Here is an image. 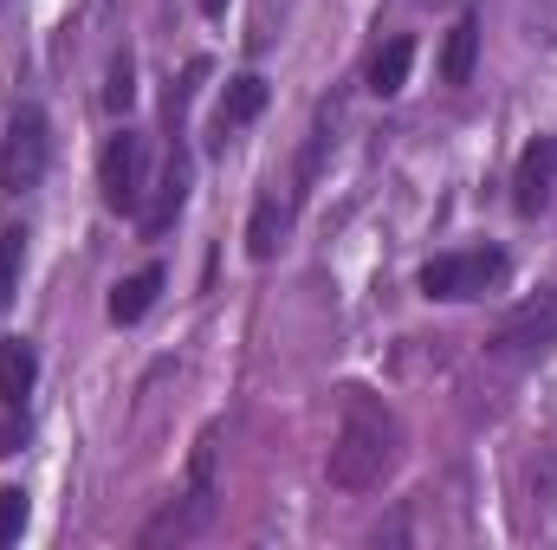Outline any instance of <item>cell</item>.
Here are the masks:
<instances>
[{
	"label": "cell",
	"mask_w": 557,
	"mask_h": 550,
	"mask_svg": "<svg viewBox=\"0 0 557 550\" xmlns=\"http://www.w3.org/2000/svg\"><path fill=\"white\" fill-rule=\"evenodd\" d=\"M409 65H416V39H389L376 59H370V91L376 98H396L409 85Z\"/></svg>",
	"instance_id": "13"
},
{
	"label": "cell",
	"mask_w": 557,
	"mask_h": 550,
	"mask_svg": "<svg viewBox=\"0 0 557 550\" xmlns=\"http://www.w3.org/2000/svg\"><path fill=\"white\" fill-rule=\"evenodd\" d=\"M26 532V492L20 486H0V545H13Z\"/></svg>",
	"instance_id": "15"
},
{
	"label": "cell",
	"mask_w": 557,
	"mask_h": 550,
	"mask_svg": "<svg viewBox=\"0 0 557 550\" xmlns=\"http://www.w3.org/2000/svg\"><path fill=\"white\" fill-rule=\"evenodd\" d=\"M552 201H557V137H539V142H525V155L512 168V208L532 221Z\"/></svg>",
	"instance_id": "7"
},
{
	"label": "cell",
	"mask_w": 557,
	"mask_h": 550,
	"mask_svg": "<svg viewBox=\"0 0 557 550\" xmlns=\"http://www.w3.org/2000/svg\"><path fill=\"white\" fill-rule=\"evenodd\" d=\"M131 98H137V72H131V59H111V85H104V104H111V111H131Z\"/></svg>",
	"instance_id": "16"
},
{
	"label": "cell",
	"mask_w": 557,
	"mask_h": 550,
	"mask_svg": "<svg viewBox=\"0 0 557 550\" xmlns=\"http://www.w3.org/2000/svg\"><path fill=\"white\" fill-rule=\"evenodd\" d=\"M499 278H506V253L499 247H467V253H434L421 266V291L441 298V304H460V298H486Z\"/></svg>",
	"instance_id": "4"
},
{
	"label": "cell",
	"mask_w": 557,
	"mask_h": 550,
	"mask_svg": "<svg viewBox=\"0 0 557 550\" xmlns=\"http://www.w3.org/2000/svg\"><path fill=\"white\" fill-rule=\"evenodd\" d=\"M195 7H201L208 20H221V13H227V0H195Z\"/></svg>",
	"instance_id": "18"
},
{
	"label": "cell",
	"mask_w": 557,
	"mask_h": 550,
	"mask_svg": "<svg viewBox=\"0 0 557 550\" xmlns=\"http://www.w3.org/2000/svg\"><path fill=\"white\" fill-rule=\"evenodd\" d=\"M214 453H221V427H201V440H195V453H188V492L169 499L162 518L143 525V538H137L143 550L188 545V538H201V532L214 525V499H221V486H214Z\"/></svg>",
	"instance_id": "2"
},
{
	"label": "cell",
	"mask_w": 557,
	"mask_h": 550,
	"mask_svg": "<svg viewBox=\"0 0 557 550\" xmlns=\"http://www.w3.org/2000/svg\"><path fill=\"white\" fill-rule=\"evenodd\" d=\"M260 111H267V78H260V72H240V78L221 91V104H214V142H227L234 130H247Z\"/></svg>",
	"instance_id": "9"
},
{
	"label": "cell",
	"mask_w": 557,
	"mask_h": 550,
	"mask_svg": "<svg viewBox=\"0 0 557 550\" xmlns=\"http://www.w3.org/2000/svg\"><path fill=\"white\" fill-rule=\"evenodd\" d=\"M188 208V155H169V168H162V182L149 188V201H143V234L156 240V234H169L175 227V214Z\"/></svg>",
	"instance_id": "8"
},
{
	"label": "cell",
	"mask_w": 557,
	"mask_h": 550,
	"mask_svg": "<svg viewBox=\"0 0 557 550\" xmlns=\"http://www.w3.org/2000/svg\"><path fill=\"white\" fill-rule=\"evenodd\" d=\"M473 59H480V20L460 13L447 26V46H441V85H467L473 78Z\"/></svg>",
	"instance_id": "10"
},
{
	"label": "cell",
	"mask_w": 557,
	"mask_h": 550,
	"mask_svg": "<svg viewBox=\"0 0 557 550\" xmlns=\"http://www.w3.org/2000/svg\"><path fill=\"white\" fill-rule=\"evenodd\" d=\"M156 291H162V266H143V273H131L117 291H111V324H137L143 311L156 304Z\"/></svg>",
	"instance_id": "12"
},
{
	"label": "cell",
	"mask_w": 557,
	"mask_h": 550,
	"mask_svg": "<svg viewBox=\"0 0 557 550\" xmlns=\"http://www.w3.org/2000/svg\"><path fill=\"white\" fill-rule=\"evenodd\" d=\"M33 376H39V363H33V350H26L20 337H7V343H0V396H7V402H20V396H33Z\"/></svg>",
	"instance_id": "14"
},
{
	"label": "cell",
	"mask_w": 557,
	"mask_h": 550,
	"mask_svg": "<svg viewBox=\"0 0 557 550\" xmlns=\"http://www.w3.org/2000/svg\"><path fill=\"white\" fill-rule=\"evenodd\" d=\"M403 460V421L383 396H370L363 383L344 389V414H337V434H331V453H324V479L337 492H376Z\"/></svg>",
	"instance_id": "1"
},
{
	"label": "cell",
	"mask_w": 557,
	"mask_h": 550,
	"mask_svg": "<svg viewBox=\"0 0 557 550\" xmlns=\"http://www.w3.org/2000/svg\"><path fill=\"white\" fill-rule=\"evenodd\" d=\"M46 162H52L46 111L20 104V117L7 124V149H0V195H33L46 182Z\"/></svg>",
	"instance_id": "5"
},
{
	"label": "cell",
	"mask_w": 557,
	"mask_h": 550,
	"mask_svg": "<svg viewBox=\"0 0 557 550\" xmlns=\"http://www.w3.org/2000/svg\"><path fill=\"white\" fill-rule=\"evenodd\" d=\"M98 188H104L111 214H143V201H149V142L137 130H117V137L104 142Z\"/></svg>",
	"instance_id": "6"
},
{
	"label": "cell",
	"mask_w": 557,
	"mask_h": 550,
	"mask_svg": "<svg viewBox=\"0 0 557 550\" xmlns=\"http://www.w3.org/2000/svg\"><path fill=\"white\" fill-rule=\"evenodd\" d=\"M285 227H292V208H285L278 195H267V201L253 208V221H247V253H253V260H273L278 240H285Z\"/></svg>",
	"instance_id": "11"
},
{
	"label": "cell",
	"mask_w": 557,
	"mask_h": 550,
	"mask_svg": "<svg viewBox=\"0 0 557 550\" xmlns=\"http://www.w3.org/2000/svg\"><path fill=\"white\" fill-rule=\"evenodd\" d=\"M486 350L499 357V363H539V357H552L557 350V291H532V298H519L499 324H493V337H486Z\"/></svg>",
	"instance_id": "3"
},
{
	"label": "cell",
	"mask_w": 557,
	"mask_h": 550,
	"mask_svg": "<svg viewBox=\"0 0 557 550\" xmlns=\"http://www.w3.org/2000/svg\"><path fill=\"white\" fill-rule=\"evenodd\" d=\"M13 278H20V234H0V311L13 298Z\"/></svg>",
	"instance_id": "17"
}]
</instances>
